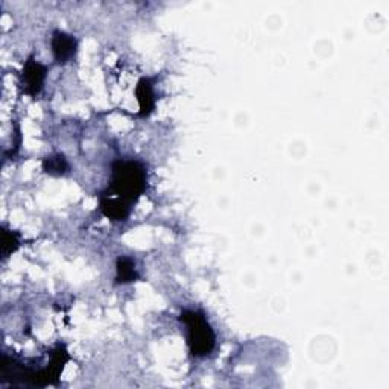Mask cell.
<instances>
[{
    "label": "cell",
    "mask_w": 389,
    "mask_h": 389,
    "mask_svg": "<svg viewBox=\"0 0 389 389\" xmlns=\"http://www.w3.org/2000/svg\"><path fill=\"white\" fill-rule=\"evenodd\" d=\"M116 283L117 285H128L137 280V269L136 263L129 257H119L116 263Z\"/></svg>",
    "instance_id": "8992f818"
},
{
    "label": "cell",
    "mask_w": 389,
    "mask_h": 389,
    "mask_svg": "<svg viewBox=\"0 0 389 389\" xmlns=\"http://www.w3.org/2000/svg\"><path fill=\"white\" fill-rule=\"evenodd\" d=\"M148 184L146 169L134 160H119L112 169V183L101 195V210L112 221H126Z\"/></svg>",
    "instance_id": "6da1fadb"
},
{
    "label": "cell",
    "mask_w": 389,
    "mask_h": 389,
    "mask_svg": "<svg viewBox=\"0 0 389 389\" xmlns=\"http://www.w3.org/2000/svg\"><path fill=\"white\" fill-rule=\"evenodd\" d=\"M179 319L186 325L187 344L191 347L192 354L196 357L210 354L215 348L216 337L205 315L199 311H184Z\"/></svg>",
    "instance_id": "7a4b0ae2"
},
{
    "label": "cell",
    "mask_w": 389,
    "mask_h": 389,
    "mask_svg": "<svg viewBox=\"0 0 389 389\" xmlns=\"http://www.w3.org/2000/svg\"><path fill=\"white\" fill-rule=\"evenodd\" d=\"M51 46H52L54 58L58 64H67L68 61H72L78 52L76 38L71 34H66L61 31L54 32Z\"/></svg>",
    "instance_id": "277c9868"
},
{
    "label": "cell",
    "mask_w": 389,
    "mask_h": 389,
    "mask_svg": "<svg viewBox=\"0 0 389 389\" xmlns=\"http://www.w3.org/2000/svg\"><path fill=\"white\" fill-rule=\"evenodd\" d=\"M46 73L47 68L40 64L34 56L28 59L22 72V85L29 96L40 95L46 81Z\"/></svg>",
    "instance_id": "3957f363"
},
{
    "label": "cell",
    "mask_w": 389,
    "mask_h": 389,
    "mask_svg": "<svg viewBox=\"0 0 389 389\" xmlns=\"http://www.w3.org/2000/svg\"><path fill=\"white\" fill-rule=\"evenodd\" d=\"M43 169H44V172L49 175L61 176L67 172L68 164H67V160L64 158V155L56 154V155H51V157L44 158Z\"/></svg>",
    "instance_id": "52a82bcc"
},
{
    "label": "cell",
    "mask_w": 389,
    "mask_h": 389,
    "mask_svg": "<svg viewBox=\"0 0 389 389\" xmlns=\"http://www.w3.org/2000/svg\"><path fill=\"white\" fill-rule=\"evenodd\" d=\"M137 101L140 105V116L148 117L152 113L154 105H155V97H154V87L148 78H143L138 81L136 88Z\"/></svg>",
    "instance_id": "5b68a950"
},
{
    "label": "cell",
    "mask_w": 389,
    "mask_h": 389,
    "mask_svg": "<svg viewBox=\"0 0 389 389\" xmlns=\"http://www.w3.org/2000/svg\"><path fill=\"white\" fill-rule=\"evenodd\" d=\"M18 245H20L18 236L14 232L4 228V232H2V256H4V258L9 257V254H13L18 248Z\"/></svg>",
    "instance_id": "ba28073f"
}]
</instances>
